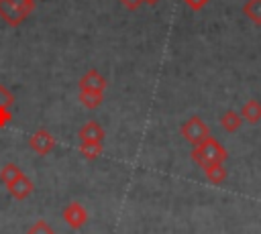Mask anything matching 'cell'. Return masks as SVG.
Masks as SVG:
<instances>
[{
  "label": "cell",
  "mask_w": 261,
  "mask_h": 234,
  "mask_svg": "<svg viewBox=\"0 0 261 234\" xmlns=\"http://www.w3.org/2000/svg\"><path fill=\"white\" fill-rule=\"evenodd\" d=\"M102 153V142L100 140H80V155L88 161L98 159Z\"/></svg>",
  "instance_id": "12"
},
{
  "label": "cell",
  "mask_w": 261,
  "mask_h": 234,
  "mask_svg": "<svg viewBox=\"0 0 261 234\" xmlns=\"http://www.w3.org/2000/svg\"><path fill=\"white\" fill-rule=\"evenodd\" d=\"M12 120V110L10 108H0V128L8 126Z\"/></svg>",
  "instance_id": "19"
},
{
  "label": "cell",
  "mask_w": 261,
  "mask_h": 234,
  "mask_svg": "<svg viewBox=\"0 0 261 234\" xmlns=\"http://www.w3.org/2000/svg\"><path fill=\"white\" fill-rule=\"evenodd\" d=\"M202 171H204V177H206L210 183H214V185H220V183H224V181H226V177H228V171H226L224 163L208 165V167H204Z\"/></svg>",
  "instance_id": "10"
},
{
  "label": "cell",
  "mask_w": 261,
  "mask_h": 234,
  "mask_svg": "<svg viewBox=\"0 0 261 234\" xmlns=\"http://www.w3.org/2000/svg\"><path fill=\"white\" fill-rule=\"evenodd\" d=\"M106 85L108 83H106L104 75L98 73L96 69H88L80 79V92H100V94H104Z\"/></svg>",
  "instance_id": "6"
},
{
  "label": "cell",
  "mask_w": 261,
  "mask_h": 234,
  "mask_svg": "<svg viewBox=\"0 0 261 234\" xmlns=\"http://www.w3.org/2000/svg\"><path fill=\"white\" fill-rule=\"evenodd\" d=\"M192 161L198 167H208V165H216V163H224L228 159L226 149L220 144V140H216L214 136H208L206 140H202L200 144H196L190 153Z\"/></svg>",
  "instance_id": "1"
},
{
  "label": "cell",
  "mask_w": 261,
  "mask_h": 234,
  "mask_svg": "<svg viewBox=\"0 0 261 234\" xmlns=\"http://www.w3.org/2000/svg\"><path fill=\"white\" fill-rule=\"evenodd\" d=\"M179 132H181V136H184L192 147H196V144H200L202 140H206L208 136H212L208 124H206L200 116H192V118H188V120L181 124Z\"/></svg>",
  "instance_id": "2"
},
{
  "label": "cell",
  "mask_w": 261,
  "mask_h": 234,
  "mask_svg": "<svg viewBox=\"0 0 261 234\" xmlns=\"http://www.w3.org/2000/svg\"><path fill=\"white\" fill-rule=\"evenodd\" d=\"M77 136H80V140H104V128L98 124V122H94V120H90V122H86L82 128H80V132H77Z\"/></svg>",
  "instance_id": "9"
},
{
  "label": "cell",
  "mask_w": 261,
  "mask_h": 234,
  "mask_svg": "<svg viewBox=\"0 0 261 234\" xmlns=\"http://www.w3.org/2000/svg\"><path fill=\"white\" fill-rule=\"evenodd\" d=\"M6 189H8V193H10L14 199H27V197L33 193L35 185H33V181L22 173V175H20V177H16L12 183H8V185H6Z\"/></svg>",
  "instance_id": "7"
},
{
  "label": "cell",
  "mask_w": 261,
  "mask_h": 234,
  "mask_svg": "<svg viewBox=\"0 0 261 234\" xmlns=\"http://www.w3.org/2000/svg\"><path fill=\"white\" fill-rule=\"evenodd\" d=\"M241 118L245 120V122H249V124H257L259 120H261V102L259 100H247L245 104H243V108H241Z\"/></svg>",
  "instance_id": "8"
},
{
  "label": "cell",
  "mask_w": 261,
  "mask_h": 234,
  "mask_svg": "<svg viewBox=\"0 0 261 234\" xmlns=\"http://www.w3.org/2000/svg\"><path fill=\"white\" fill-rule=\"evenodd\" d=\"M12 4H16L18 8L27 10V12H33L35 10V0H10Z\"/></svg>",
  "instance_id": "20"
},
{
  "label": "cell",
  "mask_w": 261,
  "mask_h": 234,
  "mask_svg": "<svg viewBox=\"0 0 261 234\" xmlns=\"http://www.w3.org/2000/svg\"><path fill=\"white\" fill-rule=\"evenodd\" d=\"M29 14H31V12L18 8V6L12 4L10 0H0V18H2L6 24L18 26V24H22V22L29 18Z\"/></svg>",
  "instance_id": "5"
},
{
  "label": "cell",
  "mask_w": 261,
  "mask_h": 234,
  "mask_svg": "<svg viewBox=\"0 0 261 234\" xmlns=\"http://www.w3.org/2000/svg\"><path fill=\"white\" fill-rule=\"evenodd\" d=\"M208 2H210V0H184V4H186L190 10H194V12H200Z\"/></svg>",
  "instance_id": "18"
},
{
  "label": "cell",
  "mask_w": 261,
  "mask_h": 234,
  "mask_svg": "<svg viewBox=\"0 0 261 234\" xmlns=\"http://www.w3.org/2000/svg\"><path fill=\"white\" fill-rule=\"evenodd\" d=\"M22 175V169L18 167V165H14V163H6L2 169H0V181L4 183V187L8 185V183H12L16 177H20Z\"/></svg>",
  "instance_id": "15"
},
{
  "label": "cell",
  "mask_w": 261,
  "mask_h": 234,
  "mask_svg": "<svg viewBox=\"0 0 261 234\" xmlns=\"http://www.w3.org/2000/svg\"><path fill=\"white\" fill-rule=\"evenodd\" d=\"M55 136L49 132V130H45V128H39L37 132H33L31 136H29V147L37 153V155H47V153H51L53 149H55Z\"/></svg>",
  "instance_id": "4"
},
{
  "label": "cell",
  "mask_w": 261,
  "mask_h": 234,
  "mask_svg": "<svg viewBox=\"0 0 261 234\" xmlns=\"http://www.w3.org/2000/svg\"><path fill=\"white\" fill-rule=\"evenodd\" d=\"M27 234H55V230L51 228V224H47L45 220H37L29 230Z\"/></svg>",
  "instance_id": "16"
},
{
  "label": "cell",
  "mask_w": 261,
  "mask_h": 234,
  "mask_svg": "<svg viewBox=\"0 0 261 234\" xmlns=\"http://www.w3.org/2000/svg\"><path fill=\"white\" fill-rule=\"evenodd\" d=\"M243 124V118L237 110H226L222 116H220V126L226 130V132H237Z\"/></svg>",
  "instance_id": "11"
},
{
  "label": "cell",
  "mask_w": 261,
  "mask_h": 234,
  "mask_svg": "<svg viewBox=\"0 0 261 234\" xmlns=\"http://www.w3.org/2000/svg\"><path fill=\"white\" fill-rule=\"evenodd\" d=\"M243 14L257 26H261V0H247L243 4Z\"/></svg>",
  "instance_id": "13"
},
{
  "label": "cell",
  "mask_w": 261,
  "mask_h": 234,
  "mask_svg": "<svg viewBox=\"0 0 261 234\" xmlns=\"http://www.w3.org/2000/svg\"><path fill=\"white\" fill-rule=\"evenodd\" d=\"M61 216H63V222L69 228H73V230H80L88 222V212H86V208L80 201H69L63 208V214Z\"/></svg>",
  "instance_id": "3"
},
{
  "label": "cell",
  "mask_w": 261,
  "mask_h": 234,
  "mask_svg": "<svg viewBox=\"0 0 261 234\" xmlns=\"http://www.w3.org/2000/svg\"><path fill=\"white\" fill-rule=\"evenodd\" d=\"M12 106H14V94L4 83H0V108H12Z\"/></svg>",
  "instance_id": "17"
},
{
  "label": "cell",
  "mask_w": 261,
  "mask_h": 234,
  "mask_svg": "<svg viewBox=\"0 0 261 234\" xmlns=\"http://www.w3.org/2000/svg\"><path fill=\"white\" fill-rule=\"evenodd\" d=\"M120 2H122V4H124V6L128 8V10H137V8H139V6L143 4L141 0H120Z\"/></svg>",
  "instance_id": "21"
},
{
  "label": "cell",
  "mask_w": 261,
  "mask_h": 234,
  "mask_svg": "<svg viewBox=\"0 0 261 234\" xmlns=\"http://www.w3.org/2000/svg\"><path fill=\"white\" fill-rule=\"evenodd\" d=\"M141 2H143V4H145V2H147V4H151V2H155V0H141Z\"/></svg>",
  "instance_id": "22"
},
{
  "label": "cell",
  "mask_w": 261,
  "mask_h": 234,
  "mask_svg": "<svg viewBox=\"0 0 261 234\" xmlns=\"http://www.w3.org/2000/svg\"><path fill=\"white\" fill-rule=\"evenodd\" d=\"M77 100L82 102L84 108H88V110H96V108L102 104L104 94H100V92H80V94H77Z\"/></svg>",
  "instance_id": "14"
}]
</instances>
